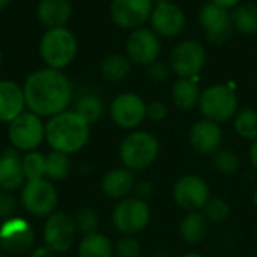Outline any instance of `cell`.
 <instances>
[{
	"label": "cell",
	"mask_w": 257,
	"mask_h": 257,
	"mask_svg": "<svg viewBox=\"0 0 257 257\" xmlns=\"http://www.w3.org/2000/svg\"><path fill=\"white\" fill-rule=\"evenodd\" d=\"M114 256L116 257H142L143 247L142 242L133 235H123L114 244Z\"/></svg>",
	"instance_id": "cell-35"
},
{
	"label": "cell",
	"mask_w": 257,
	"mask_h": 257,
	"mask_svg": "<svg viewBox=\"0 0 257 257\" xmlns=\"http://www.w3.org/2000/svg\"><path fill=\"white\" fill-rule=\"evenodd\" d=\"M71 161L69 155L51 151L48 155H45V178L48 181H62L68 178L71 173Z\"/></svg>",
	"instance_id": "cell-30"
},
{
	"label": "cell",
	"mask_w": 257,
	"mask_h": 257,
	"mask_svg": "<svg viewBox=\"0 0 257 257\" xmlns=\"http://www.w3.org/2000/svg\"><path fill=\"white\" fill-rule=\"evenodd\" d=\"M248 161L251 164V167L257 172V139L251 142L250 149H248Z\"/></svg>",
	"instance_id": "cell-41"
},
{
	"label": "cell",
	"mask_w": 257,
	"mask_h": 257,
	"mask_svg": "<svg viewBox=\"0 0 257 257\" xmlns=\"http://www.w3.org/2000/svg\"><path fill=\"white\" fill-rule=\"evenodd\" d=\"M205 63L206 50L194 39H185L176 44L169 59L172 72L179 78H196L202 72Z\"/></svg>",
	"instance_id": "cell-10"
},
{
	"label": "cell",
	"mask_w": 257,
	"mask_h": 257,
	"mask_svg": "<svg viewBox=\"0 0 257 257\" xmlns=\"http://www.w3.org/2000/svg\"><path fill=\"white\" fill-rule=\"evenodd\" d=\"M26 181H35L45 178V155L38 151L26 152L21 158Z\"/></svg>",
	"instance_id": "cell-33"
},
{
	"label": "cell",
	"mask_w": 257,
	"mask_h": 257,
	"mask_svg": "<svg viewBox=\"0 0 257 257\" xmlns=\"http://www.w3.org/2000/svg\"><path fill=\"white\" fill-rule=\"evenodd\" d=\"M211 197L212 191L208 181L196 173H185L172 185V199L185 212L202 211Z\"/></svg>",
	"instance_id": "cell-7"
},
{
	"label": "cell",
	"mask_w": 257,
	"mask_h": 257,
	"mask_svg": "<svg viewBox=\"0 0 257 257\" xmlns=\"http://www.w3.org/2000/svg\"><path fill=\"white\" fill-rule=\"evenodd\" d=\"M202 90L194 78H178L172 87V101L179 110H194L199 107Z\"/></svg>",
	"instance_id": "cell-24"
},
{
	"label": "cell",
	"mask_w": 257,
	"mask_h": 257,
	"mask_svg": "<svg viewBox=\"0 0 257 257\" xmlns=\"http://www.w3.org/2000/svg\"><path fill=\"white\" fill-rule=\"evenodd\" d=\"M169 114V108L164 102L161 101H152L148 104V108H146V119H149L151 122H163Z\"/></svg>",
	"instance_id": "cell-37"
},
{
	"label": "cell",
	"mask_w": 257,
	"mask_h": 257,
	"mask_svg": "<svg viewBox=\"0 0 257 257\" xmlns=\"http://www.w3.org/2000/svg\"><path fill=\"white\" fill-rule=\"evenodd\" d=\"M78 257H114V244L99 232L83 236L78 244Z\"/></svg>",
	"instance_id": "cell-25"
},
{
	"label": "cell",
	"mask_w": 257,
	"mask_h": 257,
	"mask_svg": "<svg viewBox=\"0 0 257 257\" xmlns=\"http://www.w3.org/2000/svg\"><path fill=\"white\" fill-rule=\"evenodd\" d=\"M26 98L23 86L14 80H0V122L11 123L23 111H26Z\"/></svg>",
	"instance_id": "cell-20"
},
{
	"label": "cell",
	"mask_w": 257,
	"mask_h": 257,
	"mask_svg": "<svg viewBox=\"0 0 257 257\" xmlns=\"http://www.w3.org/2000/svg\"><path fill=\"white\" fill-rule=\"evenodd\" d=\"M8 137L14 149L30 152L45 140V123L41 116L26 110L8 123Z\"/></svg>",
	"instance_id": "cell-8"
},
{
	"label": "cell",
	"mask_w": 257,
	"mask_h": 257,
	"mask_svg": "<svg viewBox=\"0 0 257 257\" xmlns=\"http://www.w3.org/2000/svg\"><path fill=\"white\" fill-rule=\"evenodd\" d=\"M23 92L27 110L42 119H50L68 110L74 96L69 77L63 71L48 66L27 74L23 83Z\"/></svg>",
	"instance_id": "cell-1"
},
{
	"label": "cell",
	"mask_w": 257,
	"mask_h": 257,
	"mask_svg": "<svg viewBox=\"0 0 257 257\" xmlns=\"http://www.w3.org/2000/svg\"><path fill=\"white\" fill-rule=\"evenodd\" d=\"M74 221H75L77 232L81 233L83 236L90 235V233H96L99 229V224H101L99 215L92 208H81L75 214Z\"/></svg>",
	"instance_id": "cell-34"
},
{
	"label": "cell",
	"mask_w": 257,
	"mask_h": 257,
	"mask_svg": "<svg viewBox=\"0 0 257 257\" xmlns=\"http://www.w3.org/2000/svg\"><path fill=\"white\" fill-rule=\"evenodd\" d=\"M149 21L151 29L160 38H176L184 32L187 24L184 11L170 0L154 5Z\"/></svg>",
	"instance_id": "cell-18"
},
{
	"label": "cell",
	"mask_w": 257,
	"mask_h": 257,
	"mask_svg": "<svg viewBox=\"0 0 257 257\" xmlns=\"http://www.w3.org/2000/svg\"><path fill=\"white\" fill-rule=\"evenodd\" d=\"M130 71H131L130 59L119 53L107 54L99 65V74L108 83H119L125 80Z\"/></svg>",
	"instance_id": "cell-26"
},
{
	"label": "cell",
	"mask_w": 257,
	"mask_h": 257,
	"mask_svg": "<svg viewBox=\"0 0 257 257\" xmlns=\"http://www.w3.org/2000/svg\"><path fill=\"white\" fill-rule=\"evenodd\" d=\"M172 74V68L169 63L163 62V60H155L154 63H151L148 66V77L155 81V83H163L166 81Z\"/></svg>",
	"instance_id": "cell-36"
},
{
	"label": "cell",
	"mask_w": 257,
	"mask_h": 257,
	"mask_svg": "<svg viewBox=\"0 0 257 257\" xmlns=\"http://www.w3.org/2000/svg\"><path fill=\"white\" fill-rule=\"evenodd\" d=\"M77 227L74 217L66 212H53L44 224V241L54 253L68 251L75 239Z\"/></svg>",
	"instance_id": "cell-16"
},
{
	"label": "cell",
	"mask_w": 257,
	"mask_h": 257,
	"mask_svg": "<svg viewBox=\"0 0 257 257\" xmlns=\"http://www.w3.org/2000/svg\"><path fill=\"white\" fill-rule=\"evenodd\" d=\"M161 143L158 137L146 130L130 131L119 145V160L123 167L134 173L149 169L160 157Z\"/></svg>",
	"instance_id": "cell-3"
},
{
	"label": "cell",
	"mask_w": 257,
	"mask_h": 257,
	"mask_svg": "<svg viewBox=\"0 0 257 257\" xmlns=\"http://www.w3.org/2000/svg\"><path fill=\"white\" fill-rule=\"evenodd\" d=\"M233 130L235 133L248 142L257 139V110L251 107H245L238 110L233 117Z\"/></svg>",
	"instance_id": "cell-29"
},
{
	"label": "cell",
	"mask_w": 257,
	"mask_h": 257,
	"mask_svg": "<svg viewBox=\"0 0 257 257\" xmlns=\"http://www.w3.org/2000/svg\"><path fill=\"white\" fill-rule=\"evenodd\" d=\"M253 203L257 206V184L256 187H254V190H253Z\"/></svg>",
	"instance_id": "cell-45"
},
{
	"label": "cell",
	"mask_w": 257,
	"mask_h": 257,
	"mask_svg": "<svg viewBox=\"0 0 257 257\" xmlns=\"http://www.w3.org/2000/svg\"><path fill=\"white\" fill-rule=\"evenodd\" d=\"M232 23L233 29L245 36L257 35V5L245 3L238 5L232 12Z\"/></svg>",
	"instance_id": "cell-27"
},
{
	"label": "cell",
	"mask_w": 257,
	"mask_h": 257,
	"mask_svg": "<svg viewBox=\"0 0 257 257\" xmlns=\"http://www.w3.org/2000/svg\"><path fill=\"white\" fill-rule=\"evenodd\" d=\"M163 2H169V0H152L154 5H158V3H163Z\"/></svg>",
	"instance_id": "cell-46"
},
{
	"label": "cell",
	"mask_w": 257,
	"mask_h": 257,
	"mask_svg": "<svg viewBox=\"0 0 257 257\" xmlns=\"http://www.w3.org/2000/svg\"><path fill=\"white\" fill-rule=\"evenodd\" d=\"M2 63H3V53H2V50H0V68H2Z\"/></svg>",
	"instance_id": "cell-47"
},
{
	"label": "cell",
	"mask_w": 257,
	"mask_h": 257,
	"mask_svg": "<svg viewBox=\"0 0 257 257\" xmlns=\"http://www.w3.org/2000/svg\"><path fill=\"white\" fill-rule=\"evenodd\" d=\"M26 184L23 161L17 149H5L0 154V190L14 191Z\"/></svg>",
	"instance_id": "cell-21"
},
{
	"label": "cell",
	"mask_w": 257,
	"mask_h": 257,
	"mask_svg": "<svg viewBox=\"0 0 257 257\" xmlns=\"http://www.w3.org/2000/svg\"><path fill=\"white\" fill-rule=\"evenodd\" d=\"M199 21L205 32L206 41L212 45H221L227 42L235 30L230 12L211 2L202 6L199 12Z\"/></svg>",
	"instance_id": "cell-13"
},
{
	"label": "cell",
	"mask_w": 257,
	"mask_h": 257,
	"mask_svg": "<svg viewBox=\"0 0 257 257\" xmlns=\"http://www.w3.org/2000/svg\"><path fill=\"white\" fill-rule=\"evenodd\" d=\"M36 17L45 29L65 27L72 17V5L69 0H39Z\"/></svg>",
	"instance_id": "cell-22"
},
{
	"label": "cell",
	"mask_w": 257,
	"mask_h": 257,
	"mask_svg": "<svg viewBox=\"0 0 257 257\" xmlns=\"http://www.w3.org/2000/svg\"><path fill=\"white\" fill-rule=\"evenodd\" d=\"M38 51L45 66L63 71L78 54V39L68 26L45 29L39 39Z\"/></svg>",
	"instance_id": "cell-4"
},
{
	"label": "cell",
	"mask_w": 257,
	"mask_h": 257,
	"mask_svg": "<svg viewBox=\"0 0 257 257\" xmlns=\"http://www.w3.org/2000/svg\"><path fill=\"white\" fill-rule=\"evenodd\" d=\"M21 203L35 217H50L59 203V194L47 178L26 181L21 190Z\"/></svg>",
	"instance_id": "cell-9"
},
{
	"label": "cell",
	"mask_w": 257,
	"mask_h": 257,
	"mask_svg": "<svg viewBox=\"0 0 257 257\" xmlns=\"http://www.w3.org/2000/svg\"><path fill=\"white\" fill-rule=\"evenodd\" d=\"M152 218L151 205L136 196H130L116 203L111 212V224L117 233L133 235L143 232Z\"/></svg>",
	"instance_id": "cell-6"
},
{
	"label": "cell",
	"mask_w": 257,
	"mask_h": 257,
	"mask_svg": "<svg viewBox=\"0 0 257 257\" xmlns=\"http://www.w3.org/2000/svg\"><path fill=\"white\" fill-rule=\"evenodd\" d=\"M179 257H205L202 253L199 251H187V253H182Z\"/></svg>",
	"instance_id": "cell-43"
},
{
	"label": "cell",
	"mask_w": 257,
	"mask_h": 257,
	"mask_svg": "<svg viewBox=\"0 0 257 257\" xmlns=\"http://www.w3.org/2000/svg\"><path fill=\"white\" fill-rule=\"evenodd\" d=\"M209 229H211V224L202 211L185 212V215L179 221L178 235L182 242L188 245H199L206 239Z\"/></svg>",
	"instance_id": "cell-23"
},
{
	"label": "cell",
	"mask_w": 257,
	"mask_h": 257,
	"mask_svg": "<svg viewBox=\"0 0 257 257\" xmlns=\"http://www.w3.org/2000/svg\"><path fill=\"white\" fill-rule=\"evenodd\" d=\"M2 251H3V250L0 248V257H5V256H3V253H2Z\"/></svg>",
	"instance_id": "cell-49"
},
{
	"label": "cell",
	"mask_w": 257,
	"mask_h": 257,
	"mask_svg": "<svg viewBox=\"0 0 257 257\" xmlns=\"http://www.w3.org/2000/svg\"><path fill=\"white\" fill-rule=\"evenodd\" d=\"M74 111H77L83 119H86L92 125V123L98 122L102 117V114H104V101L95 92L83 93L77 99V102L74 105Z\"/></svg>",
	"instance_id": "cell-28"
},
{
	"label": "cell",
	"mask_w": 257,
	"mask_h": 257,
	"mask_svg": "<svg viewBox=\"0 0 257 257\" xmlns=\"http://www.w3.org/2000/svg\"><path fill=\"white\" fill-rule=\"evenodd\" d=\"M212 166L215 172L224 176H232L239 172L242 160L239 154L230 148H221L217 154L212 155Z\"/></svg>",
	"instance_id": "cell-31"
},
{
	"label": "cell",
	"mask_w": 257,
	"mask_h": 257,
	"mask_svg": "<svg viewBox=\"0 0 257 257\" xmlns=\"http://www.w3.org/2000/svg\"><path fill=\"white\" fill-rule=\"evenodd\" d=\"M17 202L8 191H0V218L8 220L15 217Z\"/></svg>",
	"instance_id": "cell-38"
},
{
	"label": "cell",
	"mask_w": 257,
	"mask_h": 257,
	"mask_svg": "<svg viewBox=\"0 0 257 257\" xmlns=\"http://www.w3.org/2000/svg\"><path fill=\"white\" fill-rule=\"evenodd\" d=\"M90 139V123L74 110H65L45 123V140L53 151L72 155L80 152Z\"/></svg>",
	"instance_id": "cell-2"
},
{
	"label": "cell",
	"mask_w": 257,
	"mask_h": 257,
	"mask_svg": "<svg viewBox=\"0 0 257 257\" xmlns=\"http://www.w3.org/2000/svg\"><path fill=\"white\" fill-rule=\"evenodd\" d=\"M11 2H12V0H0V12L5 11V9L11 5Z\"/></svg>",
	"instance_id": "cell-44"
},
{
	"label": "cell",
	"mask_w": 257,
	"mask_h": 257,
	"mask_svg": "<svg viewBox=\"0 0 257 257\" xmlns=\"http://www.w3.org/2000/svg\"><path fill=\"white\" fill-rule=\"evenodd\" d=\"M211 3H214V5H217V6L223 8V9L230 11V9H235L241 3V0H211Z\"/></svg>",
	"instance_id": "cell-40"
},
{
	"label": "cell",
	"mask_w": 257,
	"mask_h": 257,
	"mask_svg": "<svg viewBox=\"0 0 257 257\" xmlns=\"http://www.w3.org/2000/svg\"><path fill=\"white\" fill-rule=\"evenodd\" d=\"M202 212L209 221V224H224L232 215V208L226 199L220 196H212L202 209Z\"/></svg>",
	"instance_id": "cell-32"
},
{
	"label": "cell",
	"mask_w": 257,
	"mask_h": 257,
	"mask_svg": "<svg viewBox=\"0 0 257 257\" xmlns=\"http://www.w3.org/2000/svg\"><path fill=\"white\" fill-rule=\"evenodd\" d=\"M154 11L152 0H111L110 17L113 23L125 30L143 27Z\"/></svg>",
	"instance_id": "cell-15"
},
{
	"label": "cell",
	"mask_w": 257,
	"mask_h": 257,
	"mask_svg": "<svg viewBox=\"0 0 257 257\" xmlns=\"http://www.w3.org/2000/svg\"><path fill=\"white\" fill-rule=\"evenodd\" d=\"M35 230L32 224L20 217L3 220L0 224V248L9 254H23L35 244Z\"/></svg>",
	"instance_id": "cell-14"
},
{
	"label": "cell",
	"mask_w": 257,
	"mask_h": 257,
	"mask_svg": "<svg viewBox=\"0 0 257 257\" xmlns=\"http://www.w3.org/2000/svg\"><path fill=\"white\" fill-rule=\"evenodd\" d=\"M254 238H256V241H257V224H256V227H254Z\"/></svg>",
	"instance_id": "cell-48"
},
{
	"label": "cell",
	"mask_w": 257,
	"mask_h": 257,
	"mask_svg": "<svg viewBox=\"0 0 257 257\" xmlns=\"http://www.w3.org/2000/svg\"><path fill=\"white\" fill-rule=\"evenodd\" d=\"M224 133L221 125L209 119L196 120L188 133V143L191 149L199 155H214L223 148Z\"/></svg>",
	"instance_id": "cell-17"
},
{
	"label": "cell",
	"mask_w": 257,
	"mask_h": 257,
	"mask_svg": "<svg viewBox=\"0 0 257 257\" xmlns=\"http://www.w3.org/2000/svg\"><path fill=\"white\" fill-rule=\"evenodd\" d=\"M154 194H155V185L151 181H148V179H137L133 196H136V197H139L142 200L149 202L154 197Z\"/></svg>",
	"instance_id": "cell-39"
},
{
	"label": "cell",
	"mask_w": 257,
	"mask_h": 257,
	"mask_svg": "<svg viewBox=\"0 0 257 257\" xmlns=\"http://www.w3.org/2000/svg\"><path fill=\"white\" fill-rule=\"evenodd\" d=\"M148 104L145 99L134 92H122L113 98L108 107V114L114 125L122 130H139L146 120Z\"/></svg>",
	"instance_id": "cell-11"
},
{
	"label": "cell",
	"mask_w": 257,
	"mask_h": 257,
	"mask_svg": "<svg viewBox=\"0 0 257 257\" xmlns=\"http://www.w3.org/2000/svg\"><path fill=\"white\" fill-rule=\"evenodd\" d=\"M30 257H54V251L51 248H48L47 245H42V247L35 248Z\"/></svg>",
	"instance_id": "cell-42"
},
{
	"label": "cell",
	"mask_w": 257,
	"mask_h": 257,
	"mask_svg": "<svg viewBox=\"0 0 257 257\" xmlns=\"http://www.w3.org/2000/svg\"><path fill=\"white\" fill-rule=\"evenodd\" d=\"M126 57L131 63L140 66H149L160 59L161 38L149 27H139L131 30L125 42Z\"/></svg>",
	"instance_id": "cell-12"
},
{
	"label": "cell",
	"mask_w": 257,
	"mask_h": 257,
	"mask_svg": "<svg viewBox=\"0 0 257 257\" xmlns=\"http://www.w3.org/2000/svg\"><path fill=\"white\" fill-rule=\"evenodd\" d=\"M137 178L136 173L123 166L110 169L101 179V191L111 200H122L134 193Z\"/></svg>",
	"instance_id": "cell-19"
},
{
	"label": "cell",
	"mask_w": 257,
	"mask_h": 257,
	"mask_svg": "<svg viewBox=\"0 0 257 257\" xmlns=\"http://www.w3.org/2000/svg\"><path fill=\"white\" fill-rule=\"evenodd\" d=\"M199 110L205 119L221 125L235 117L239 110V99L230 84H212L202 90Z\"/></svg>",
	"instance_id": "cell-5"
}]
</instances>
